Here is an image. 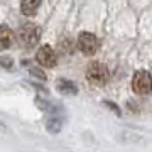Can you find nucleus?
Instances as JSON below:
<instances>
[{"instance_id":"6","label":"nucleus","mask_w":152,"mask_h":152,"mask_svg":"<svg viewBox=\"0 0 152 152\" xmlns=\"http://www.w3.org/2000/svg\"><path fill=\"white\" fill-rule=\"evenodd\" d=\"M58 91L63 93V95H76L78 88L75 86V83L73 81L61 78V80H58Z\"/></svg>"},{"instance_id":"1","label":"nucleus","mask_w":152,"mask_h":152,"mask_svg":"<svg viewBox=\"0 0 152 152\" xmlns=\"http://www.w3.org/2000/svg\"><path fill=\"white\" fill-rule=\"evenodd\" d=\"M86 78L91 85L102 86V85H105V83L108 81V69H107V66L103 63L93 61L86 69Z\"/></svg>"},{"instance_id":"10","label":"nucleus","mask_w":152,"mask_h":152,"mask_svg":"<svg viewBox=\"0 0 152 152\" xmlns=\"http://www.w3.org/2000/svg\"><path fill=\"white\" fill-rule=\"evenodd\" d=\"M105 105H107L108 108H112V110H113V112H115V113H117V115H122V112H120V108H118V107H117V105L110 103V102H105Z\"/></svg>"},{"instance_id":"4","label":"nucleus","mask_w":152,"mask_h":152,"mask_svg":"<svg viewBox=\"0 0 152 152\" xmlns=\"http://www.w3.org/2000/svg\"><path fill=\"white\" fill-rule=\"evenodd\" d=\"M39 37H41V29L36 26V24H24L20 27V31H19V39H20V42L24 44V46H27V48H31V46H34V44L39 41Z\"/></svg>"},{"instance_id":"7","label":"nucleus","mask_w":152,"mask_h":152,"mask_svg":"<svg viewBox=\"0 0 152 152\" xmlns=\"http://www.w3.org/2000/svg\"><path fill=\"white\" fill-rule=\"evenodd\" d=\"M42 0H22L20 2V10H22V14L24 15H32L34 12L37 10V7H39V4H41Z\"/></svg>"},{"instance_id":"8","label":"nucleus","mask_w":152,"mask_h":152,"mask_svg":"<svg viewBox=\"0 0 152 152\" xmlns=\"http://www.w3.org/2000/svg\"><path fill=\"white\" fill-rule=\"evenodd\" d=\"M12 44V31L7 26H0V49H7Z\"/></svg>"},{"instance_id":"5","label":"nucleus","mask_w":152,"mask_h":152,"mask_svg":"<svg viewBox=\"0 0 152 152\" xmlns=\"http://www.w3.org/2000/svg\"><path fill=\"white\" fill-rule=\"evenodd\" d=\"M36 59H37V63L41 66H44V68H54V66H56L54 49L51 48V46H42V48L37 51Z\"/></svg>"},{"instance_id":"2","label":"nucleus","mask_w":152,"mask_h":152,"mask_svg":"<svg viewBox=\"0 0 152 152\" xmlns=\"http://www.w3.org/2000/svg\"><path fill=\"white\" fill-rule=\"evenodd\" d=\"M132 90L135 95H147L152 90V76L147 71H137L132 78Z\"/></svg>"},{"instance_id":"9","label":"nucleus","mask_w":152,"mask_h":152,"mask_svg":"<svg viewBox=\"0 0 152 152\" xmlns=\"http://www.w3.org/2000/svg\"><path fill=\"white\" fill-rule=\"evenodd\" d=\"M61 125H63L61 118H58V117H51V118L48 120L46 127H48V130H49V132H53V134H58V132L61 130Z\"/></svg>"},{"instance_id":"11","label":"nucleus","mask_w":152,"mask_h":152,"mask_svg":"<svg viewBox=\"0 0 152 152\" xmlns=\"http://www.w3.org/2000/svg\"><path fill=\"white\" fill-rule=\"evenodd\" d=\"M0 63H2L4 66H7V68H10V64H12V63H10V58H4Z\"/></svg>"},{"instance_id":"3","label":"nucleus","mask_w":152,"mask_h":152,"mask_svg":"<svg viewBox=\"0 0 152 152\" xmlns=\"http://www.w3.org/2000/svg\"><path fill=\"white\" fill-rule=\"evenodd\" d=\"M78 48L83 51V54L93 56L100 49V39L91 32H81L78 37Z\"/></svg>"}]
</instances>
